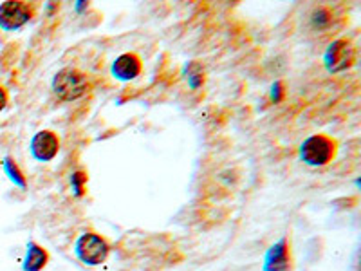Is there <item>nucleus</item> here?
Returning a JSON list of instances; mask_svg holds the SVG:
<instances>
[{"label": "nucleus", "mask_w": 361, "mask_h": 271, "mask_svg": "<svg viewBox=\"0 0 361 271\" xmlns=\"http://www.w3.org/2000/svg\"><path fill=\"white\" fill-rule=\"evenodd\" d=\"M262 271H295V257L289 235H283L267 248L262 260Z\"/></svg>", "instance_id": "423d86ee"}, {"label": "nucleus", "mask_w": 361, "mask_h": 271, "mask_svg": "<svg viewBox=\"0 0 361 271\" xmlns=\"http://www.w3.org/2000/svg\"><path fill=\"white\" fill-rule=\"evenodd\" d=\"M29 148H31V154L37 161L40 163H49L54 157L58 156L60 148H62V140L60 136L54 131H49V128H44V131H38L37 134L31 138V143H29Z\"/></svg>", "instance_id": "0eeeda50"}, {"label": "nucleus", "mask_w": 361, "mask_h": 271, "mask_svg": "<svg viewBox=\"0 0 361 271\" xmlns=\"http://www.w3.org/2000/svg\"><path fill=\"white\" fill-rule=\"evenodd\" d=\"M51 260V253L37 241H29L25 246V257L22 260L24 271H44Z\"/></svg>", "instance_id": "9d476101"}, {"label": "nucleus", "mask_w": 361, "mask_h": 271, "mask_svg": "<svg viewBox=\"0 0 361 271\" xmlns=\"http://www.w3.org/2000/svg\"><path fill=\"white\" fill-rule=\"evenodd\" d=\"M338 150H340V145H338V141L334 140L333 136L318 132V134L305 138L300 143L298 156L309 167L322 169V167H327V164H331L336 159Z\"/></svg>", "instance_id": "f03ea898"}, {"label": "nucleus", "mask_w": 361, "mask_h": 271, "mask_svg": "<svg viewBox=\"0 0 361 271\" xmlns=\"http://www.w3.org/2000/svg\"><path fill=\"white\" fill-rule=\"evenodd\" d=\"M8 103H9V95H8V90H6L4 87L0 85V112L4 111L6 107H8Z\"/></svg>", "instance_id": "2eb2a0df"}, {"label": "nucleus", "mask_w": 361, "mask_h": 271, "mask_svg": "<svg viewBox=\"0 0 361 271\" xmlns=\"http://www.w3.org/2000/svg\"><path fill=\"white\" fill-rule=\"evenodd\" d=\"M185 78L188 82L190 89L197 90L204 85V80H206V74H204V67L202 64L199 62H190L188 66L185 67Z\"/></svg>", "instance_id": "9b49d317"}, {"label": "nucleus", "mask_w": 361, "mask_h": 271, "mask_svg": "<svg viewBox=\"0 0 361 271\" xmlns=\"http://www.w3.org/2000/svg\"><path fill=\"white\" fill-rule=\"evenodd\" d=\"M37 17V6L24 0H8L0 4V28L6 31H18Z\"/></svg>", "instance_id": "39448f33"}, {"label": "nucleus", "mask_w": 361, "mask_h": 271, "mask_svg": "<svg viewBox=\"0 0 361 271\" xmlns=\"http://www.w3.org/2000/svg\"><path fill=\"white\" fill-rule=\"evenodd\" d=\"M51 89H53L54 96L58 100H62V102H76V100L89 95L90 89H92V82H90V76L85 71L67 66L54 74L53 82H51Z\"/></svg>", "instance_id": "f257e3e1"}, {"label": "nucleus", "mask_w": 361, "mask_h": 271, "mask_svg": "<svg viewBox=\"0 0 361 271\" xmlns=\"http://www.w3.org/2000/svg\"><path fill=\"white\" fill-rule=\"evenodd\" d=\"M283 92H286V89H283V82H282V80H279V82L273 83V85H271V92H269L271 102L279 103L280 100L283 98Z\"/></svg>", "instance_id": "4468645a"}, {"label": "nucleus", "mask_w": 361, "mask_h": 271, "mask_svg": "<svg viewBox=\"0 0 361 271\" xmlns=\"http://www.w3.org/2000/svg\"><path fill=\"white\" fill-rule=\"evenodd\" d=\"M74 255L82 264L90 267L102 266L111 255V243L92 230L82 231L74 241Z\"/></svg>", "instance_id": "7ed1b4c3"}, {"label": "nucleus", "mask_w": 361, "mask_h": 271, "mask_svg": "<svg viewBox=\"0 0 361 271\" xmlns=\"http://www.w3.org/2000/svg\"><path fill=\"white\" fill-rule=\"evenodd\" d=\"M83 8H89V4H87V2H78V4H76V9H78V11H82Z\"/></svg>", "instance_id": "dca6fc26"}, {"label": "nucleus", "mask_w": 361, "mask_h": 271, "mask_svg": "<svg viewBox=\"0 0 361 271\" xmlns=\"http://www.w3.org/2000/svg\"><path fill=\"white\" fill-rule=\"evenodd\" d=\"M111 73L116 80L119 82H132L143 73V60L137 53H128L119 54L111 66Z\"/></svg>", "instance_id": "1a4fd4ad"}, {"label": "nucleus", "mask_w": 361, "mask_h": 271, "mask_svg": "<svg viewBox=\"0 0 361 271\" xmlns=\"http://www.w3.org/2000/svg\"><path fill=\"white\" fill-rule=\"evenodd\" d=\"M357 62V47L350 38H334L324 53V67L327 73L338 74L353 69Z\"/></svg>", "instance_id": "20e7f679"}, {"label": "nucleus", "mask_w": 361, "mask_h": 271, "mask_svg": "<svg viewBox=\"0 0 361 271\" xmlns=\"http://www.w3.org/2000/svg\"><path fill=\"white\" fill-rule=\"evenodd\" d=\"M4 170L6 174H8L9 179H11V183H15V186H18V188L22 190L27 188V179H25L24 172H22V169L18 167V163L13 159V157H6Z\"/></svg>", "instance_id": "f8f14e48"}, {"label": "nucleus", "mask_w": 361, "mask_h": 271, "mask_svg": "<svg viewBox=\"0 0 361 271\" xmlns=\"http://www.w3.org/2000/svg\"><path fill=\"white\" fill-rule=\"evenodd\" d=\"M87 183H89V176H87L85 170H74L71 174V188H73V193L76 198H82L85 193Z\"/></svg>", "instance_id": "ddd939ff"}, {"label": "nucleus", "mask_w": 361, "mask_h": 271, "mask_svg": "<svg viewBox=\"0 0 361 271\" xmlns=\"http://www.w3.org/2000/svg\"><path fill=\"white\" fill-rule=\"evenodd\" d=\"M338 20H340V15L336 8L329 4H318L309 13V29L312 33H336V29L340 28Z\"/></svg>", "instance_id": "6e6552de"}]
</instances>
